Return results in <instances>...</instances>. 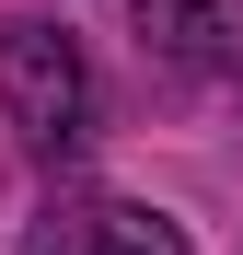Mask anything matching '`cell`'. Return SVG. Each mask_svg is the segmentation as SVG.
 Segmentation results:
<instances>
[{"label":"cell","mask_w":243,"mask_h":255,"mask_svg":"<svg viewBox=\"0 0 243 255\" xmlns=\"http://www.w3.org/2000/svg\"><path fill=\"white\" fill-rule=\"evenodd\" d=\"M47 255H185V232L162 221V209H128V197H93V209H70V221L47 232Z\"/></svg>","instance_id":"7a4b0ae2"},{"label":"cell","mask_w":243,"mask_h":255,"mask_svg":"<svg viewBox=\"0 0 243 255\" xmlns=\"http://www.w3.org/2000/svg\"><path fill=\"white\" fill-rule=\"evenodd\" d=\"M139 47H162V58H232L243 47V0H139Z\"/></svg>","instance_id":"3957f363"},{"label":"cell","mask_w":243,"mask_h":255,"mask_svg":"<svg viewBox=\"0 0 243 255\" xmlns=\"http://www.w3.org/2000/svg\"><path fill=\"white\" fill-rule=\"evenodd\" d=\"M0 105L35 151H70L81 139V105H93V81H81V47L58 23H12L0 35Z\"/></svg>","instance_id":"6da1fadb"}]
</instances>
